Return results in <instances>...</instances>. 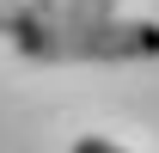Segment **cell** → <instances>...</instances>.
<instances>
[{
	"label": "cell",
	"mask_w": 159,
	"mask_h": 153,
	"mask_svg": "<svg viewBox=\"0 0 159 153\" xmlns=\"http://www.w3.org/2000/svg\"><path fill=\"white\" fill-rule=\"evenodd\" d=\"M0 31H6V37L25 49V43H37L49 25H43V12L31 6V0H0Z\"/></svg>",
	"instance_id": "cell-1"
},
{
	"label": "cell",
	"mask_w": 159,
	"mask_h": 153,
	"mask_svg": "<svg viewBox=\"0 0 159 153\" xmlns=\"http://www.w3.org/2000/svg\"><path fill=\"white\" fill-rule=\"evenodd\" d=\"M74 153H122L116 141H98V135H86V141H74Z\"/></svg>",
	"instance_id": "cell-2"
}]
</instances>
